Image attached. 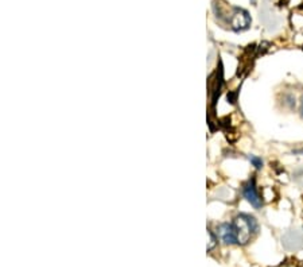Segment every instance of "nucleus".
Returning <instances> with one entry per match:
<instances>
[{
    "mask_svg": "<svg viewBox=\"0 0 303 267\" xmlns=\"http://www.w3.org/2000/svg\"><path fill=\"white\" fill-rule=\"evenodd\" d=\"M236 234H237V242L239 244H247L251 242L252 236L257 234L259 225L253 216L247 213H240L233 220Z\"/></svg>",
    "mask_w": 303,
    "mask_h": 267,
    "instance_id": "obj_1",
    "label": "nucleus"
},
{
    "mask_svg": "<svg viewBox=\"0 0 303 267\" xmlns=\"http://www.w3.org/2000/svg\"><path fill=\"white\" fill-rule=\"evenodd\" d=\"M243 196L244 199L247 200L248 203L251 204L252 207L260 208L262 204H263V200L260 197L259 192H257V187H256L255 179H248L247 182L244 183L243 186Z\"/></svg>",
    "mask_w": 303,
    "mask_h": 267,
    "instance_id": "obj_2",
    "label": "nucleus"
},
{
    "mask_svg": "<svg viewBox=\"0 0 303 267\" xmlns=\"http://www.w3.org/2000/svg\"><path fill=\"white\" fill-rule=\"evenodd\" d=\"M217 234H219L220 239L223 240L225 244H239V242H237V234H236L233 223H224L221 225H219Z\"/></svg>",
    "mask_w": 303,
    "mask_h": 267,
    "instance_id": "obj_3",
    "label": "nucleus"
},
{
    "mask_svg": "<svg viewBox=\"0 0 303 267\" xmlns=\"http://www.w3.org/2000/svg\"><path fill=\"white\" fill-rule=\"evenodd\" d=\"M231 24L233 30L236 31H243V30H247L249 27V24H251V18L248 15L247 11H244V10H236V12L232 16Z\"/></svg>",
    "mask_w": 303,
    "mask_h": 267,
    "instance_id": "obj_4",
    "label": "nucleus"
},
{
    "mask_svg": "<svg viewBox=\"0 0 303 267\" xmlns=\"http://www.w3.org/2000/svg\"><path fill=\"white\" fill-rule=\"evenodd\" d=\"M249 161H251V164L253 165L256 169L263 168V161H262V158H259V157L249 156Z\"/></svg>",
    "mask_w": 303,
    "mask_h": 267,
    "instance_id": "obj_5",
    "label": "nucleus"
},
{
    "mask_svg": "<svg viewBox=\"0 0 303 267\" xmlns=\"http://www.w3.org/2000/svg\"><path fill=\"white\" fill-rule=\"evenodd\" d=\"M300 115H302V118H303V96H302V99H300Z\"/></svg>",
    "mask_w": 303,
    "mask_h": 267,
    "instance_id": "obj_6",
    "label": "nucleus"
}]
</instances>
